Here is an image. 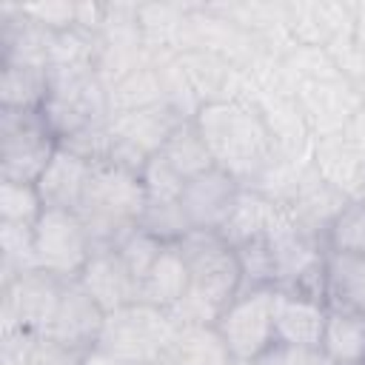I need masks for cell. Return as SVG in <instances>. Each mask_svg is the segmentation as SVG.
Listing matches in <instances>:
<instances>
[{
	"instance_id": "7",
	"label": "cell",
	"mask_w": 365,
	"mask_h": 365,
	"mask_svg": "<svg viewBox=\"0 0 365 365\" xmlns=\"http://www.w3.org/2000/svg\"><path fill=\"white\" fill-rule=\"evenodd\" d=\"M220 331L231 359L237 365L254 362L259 354H265L274 342V288H254L240 291L234 302L220 314L214 322Z\"/></svg>"
},
{
	"instance_id": "4",
	"label": "cell",
	"mask_w": 365,
	"mask_h": 365,
	"mask_svg": "<svg viewBox=\"0 0 365 365\" xmlns=\"http://www.w3.org/2000/svg\"><path fill=\"white\" fill-rule=\"evenodd\" d=\"M40 111L60 143L74 131L111 117L108 86L100 80L94 66L48 68V97Z\"/></svg>"
},
{
	"instance_id": "34",
	"label": "cell",
	"mask_w": 365,
	"mask_h": 365,
	"mask_svg": "<svg viewBox=\"0 0 365 365\" xmlns=\"http://www.w3.org/2000/svg\"><path fill=\"white\" fill-rule=\"evenodd\" d=\"M137 228H143L145 234H151L163 245H177L185 234L194 231V225H191V220H188V214H185L180 200H171V202L145 200V208L140 214Z\"/></svg>"
},
{
	"instance_id": "10",
	"label": "cell",
	"mask_w": 365,
	"mask_h": 365,
	"mask_svg": "<svg viewBox=\"0 0 365 365\" xmlns=\"http://www.w3.org/2000/svg\"><path fill=\"white\" fill-rule=\"evenodd\" d=\"M182 123L168 106L160 108H145V111H125V114H111L108 128H111V154L106 163H114L120 168H128L134 174L143 171L148 157H154L174 125Z\"/></svg>"
},
{
	"instance_id": "27",
	"label": "cell",
	"mask_w": 365,
	"mask_h": 365,
	"mask_svg": "<svg viewBox=\"0 0 365 365\" xmlns=\"http://www.w3.org/2000/svg\"><path fill=\"white\" fill-rule=\"evenodd\" d=\"M80 356L34 331H3L0 365H71Z\"/></svg>"
},
{
	"instance_id": "46",
	"label": "cell",
	"mask_w": 365,
	"mask_h": 365,
	"mask_svg": "<svg viewBox=\"0 0 365 365\" xmlns=\"http://www.w3.org/2000/svg\"><path fill=\"white\" fill-rule=\"evenodd\" d=\"M154 365H191V362H188V359H182L177 351H171V348H168V354H163Z\"/></svg>"
},
{
	"instance_id": "19",
	"label": "cell",
	"mask_w": 365,
	"mask_h": 365,
	"mask_svg": "<svg viewBox=\"0 0 365 365\" xmlns=\"http://www.w3.org/2000/svg\"><path fill=\"white\" fill-rule=\"evenodd\" d=\"M328 305L311 297L274 288V334L277 342L319 348L325 331Z\"/></svg>"
},
{
	"instance_id": "8",
	"label": "cell",
	"mask_w": 365,
	"mask_h": 365,
	"mask_svg": "<svg viewBox=\"0 0 365 365\" xmlns=\"http://www.w3.org/2000/svg\"><path fill=\"white\" fill-rule=\"evenodd\" d=\"M37 265L60 279H80L86 262L91 259V237L77 211L46 208L34 225Z\"/></svg>"
},
{
	"instance_id": "43",
	"label": "cell",
	"mask_w": 365,
	"mask_h": 365,
	"mask_svg": "<svg viewBox=\"0 0 365 365\" xmlns=\"http://www.w3.org/2000/svg\"><path fill=\"white\" fill-rule=\"evenodd\" d=\"M342 137H345V140L365 157V103L359 106V111L354 114V120L348 123V128L342 131Z\"/></svg>"
},
{
	"instance_id": "15",
	"label": "cell",
	"mask_w": 365,
	"mask_h": 365,
	"mask_svg": "<svg viewBox=\"0 0 365 365\" xmlns=\"http://www.w3.org/2000/svg\"><path fill=\"white\" fill-rule=\"evenodd\" d=\"M80 282L106 314L120 311L131 302H140V282L128 271L117 248H97L86 262Z\"/></svg>"
},
{
	"instance_id": "3",
	"label": "cell",
	"mask_w": 365,
	"mask_h": 365,
	"mask_svg": "<svg viewBox=\"0 0 365 365\" xmlns=\"http://www.w3.org/2000/svg\"><path fill=\"white\" fill-rule=\"evenodd\" d=\"M145 200L148 197L140 174L114 163L94 165L83 202L77 208L91 237V248H117L137 228Z\"/></svg>"
},
{
	"instance_id": "17",
	"label": "cell",
	"mask_w": 365,
	"mask_h": 365,
	"mask_svg": "<svg viewBox=\"0 0 365 365\" xmlns=\"http://www.w3.org/2000/svg\"><path fill=\"white\" fill-rule=\"evenodd\" d=\"M0 66L48 68V31L23 11V3H0Z\"/></svg>"
},
{
	"instance_id": "6",
	"label": "cell",
	"mask_w": 365,
	"mask_h": 365,
	"mask_svg": "<svg viewBox=\"0 0 365 365\" xmlns=\"http://www.w3.org/2000/svg\"><path fill=\"white\" fill-rule=\"evenodd\" d=\"M57 145L43 111L0 108V180L37 182Z\"/></svg>"
},
{
	"instance_id": "25",
	"label": "cell",
	"mask_w": 365,
	"mask_h": 365,
	"mask_svg": "<svg viewBox=\"0 0 365 365\" xmlns=\"http://www.w3.org/2000/svg\"><path fill=\"white\" fill-rule=\"evenodd\" d=\"M188 265L177 245H165L140 282V302L171 311L188 294Z\"/></svg>"
},
{
	"instance_id": "21",
	"label": "cell",
	"mask_w": 365,
	"mask_h": 365,
	"mask_svg": "<svg viewBox=\"0 0 365 365\" xmlns=\"http://www.w3.org/2000/svg\"><path fill=\"white\" fill-rule=\"evenodd\" d=\"M271 134V143H274V154L279 157H314V134L299 111V103L288 94H277V97H268L262 103L254 106Z\"/></svg>"
},
{
	"instance_id": "31",
	"label": "cell",
	"mask_w": 365,
	"mask_h": 365,
	"mask_svg": "<svg viewBox=\"0 0 365 365\" xmlns=\"http://www.w3.org/2000/svg\"><path fill=\"white\" fill-rule=\"evenodd\" d=\"M328 305H345L365 314V257L328 251Z\"/></svg>"
},
{
	"instance_id": "5",
	"label": "cell",
	"mask_w": 365,
	"mask_h": 365,
	"mask_svg": "<svg viewBox=\"0 0 365 365\" xmlns=\"http://www.w3.org/2000/svg\"><path fill=\"white\" fill-rule=\"evenodd\" d=\"M177 331L180 325L171 319L168 311L148 302H131L120 311L106 314L94 348H103L134 365H154L163 354H168Z\"/></svg>"
},
{
	"instance_id": "16",
	"label": "cell",
	"mask_w": 365,
	"mask_h": 365,
	"mask_svg": "<svg viewBox=\"0 0 365 365\" xmlns=\"http://www.w3.org/2000/svg\"><path fill=\"white\" fill-rule=\"evenodd\" d=\"M348 202L351 200L342 191H336L334 185H328L317 174V168H314L308 174V180L299 185V191L282 208H285L291 225H297L299 231H305V234H311V237H317V240L325 242L328 228L334 225V220L342 214V208Z\"/></svg>"
},
{
	"instance_id": "44",
	"label": "cell",
	"mask_w": 365,
	"mask_h": 365,
	"mask_svg": "<svg viewBox=\"0 0 365 365\" xmlns=\"http://www.w3.org/2000/svg\"><path fill=\"white\" fill-rule=\"evenodd\" d=\"M80 365H134V362H125V359H120V356H114L103 348H91L80 356Z\"/></svg>"
},
{
	"instance_id": "9",
	"label": "cell",
	"mask_w": 365,
	"mask_h": 365,
	"mask_svg": "<svg viewBox=\"0 0 365 365\" xmlns=\"http://www.w3.org/2000/svg\"><path fill=\"white\" fill-rule=\"evenodd\" d=\"M68 279H60L43 268H34L23 277H17L9 285H0V322L3 331H34L46 334L63 288Z\"/></svg>"
},
{
	"instance_id": "24",
	"label": "cell",
	"mask_w": 365,
	"mask_h": 365,
	"mask_svg": "<svg viewBox=\"0 0 365 365\" xmlns=\"http://www.w3.org/2000/svg\"><path fill=\"white\" fill-rule=\"evenodd\" d=\"M319 348L334 365H365V314L345 305H328Z\"/></svg>"
},
{
	"instance_id": "35",
	"label": "cell",
	"mask_w": 365,
	"mask_h": 365,
	"mask_svg": "<svg viewBox=\"0 0 365 365\" xmlns=\"http://www.w3.org/2000/svg\"><path fill=\"white\" fill-rule=\"evenodd\" d=\"M234 251H237V262L242 271V291L277 288V262H274L271 237L248 240V242L237 245Z\"/></svg>"
},
{
	"instance_id": "23",
	"label": "cell",
	"mask_w": 365,
	"mask_h": 365,
	"mask_svg": "<svg viewBox=\"0 0 365 365\" xmlns=\"http://www.w3.org/2000/svg\"><path fill=\"white\" fill-rule=\"evenodd\" d=\"M314 168L348 200H359L365 191V157L342 134L319 137L314 143Z\"/></svg>"
},
{
	"instance_id": "1",
	"label": "cell",
	"mask_w": 365,
	"mask_h": 365,
	"mask_svg": "<svg viewBox=\"0 0 365 365\" xmlns=\"http://www.w3.org/2000/svg\"><path fill=\"white\" fill-rule=\"evenodd\" d=\"M188 265V294L168 311L177 325H214L242 291L237 251L220 231H191L177 242Z\"/></svg>"
},
{
	"instance_id": "29",
	"label": "cell",
	"mask_w": 365,
	"mask_h": 365,
	"mask_svg": "<svg viewBox=\"0 0 365 365\" xmlns=\"http://www.w3.org/2000/svg\"><path fill=\"white\" fill-rule=\"evenodd\" d=\"M48 97V68L0 66V108L40 111Z\"/></svg>"
},
{
	"instance_id": "13",
	"label": "cell",
	"mask_w": 365,
	"mask_h": 365,
	"mask_svg": "<svg viewBox=\"0 0 365 365\" xmlns=\"http://www.w3.org/2000/svg\"><path fill=\"white\" fill-rule=\"evenodd\" d=\"M285 9L297 46L331 48L354 37V3L348 0H288Z\"/></svg>"
},
{
	"instance_id": "39",
	"label": "cell",
	"mask_w": 365,
	"mask_h": 365,
	"mask_svg": "<svg viewBox=\"0 0 365 365\" xmlns=\"http://www.w3.org/2000/svg\"><path fill=\"white\" fill-rule=\"evenodd\" d=\"M140 180H143L145 197H148V200H160V202L180 200V197H182V188H185V180H182L160 154L148 157V163H145L143 171H140Z\"/></svg>"
},
{
	"instance_id": "12",
	"label": "cell",
	"mask_w": 365,
	"mask_h": 365,
	"mask_svg": "<svg viewBox=\"0 0 365 365\" xmlns=\"http://www.w3.org/2000/svg\"><path fill=\"white\" fill-rule=\"evenodd\" d=\"M103 322H106V311L97 305V299L83 288L80 279H68L46 336L63 345L66 351L83 356L97 345Z\"/></svg>"
},
{
	"instance_id": "22",
	"label": "cell",
	"mask_w": 365,
	"mask_h": 365,
	"mask_svg": "<svg viewBox=\"0 0 365 365\" xmlns=\"http://www.w3.org/2000/svg\"><path fill=\"white\" fill-rule=\"evenodd\" d=\"M185 80L191 91L197 94L200 106L211 103H225L240 97V68L231 66L228 60L211 54V51H180L177 54Z\"/></svg>"
},
{
	"instance_id": "28",
	"label": "cell",
	"mask_w": 365,
	"mask_h": 365,
	"mask_svg": "<svg viewBox=\"0 0 365 365\" xmlns=\"http://www.w3.org/2000/svg\"><path fill=\"white\" fill-rule=\"evenodd\" d=\"M185 182L194 180L197 174L214 168V157L205 145V140L197 131L194 120H182L174 125V131L168 134V140L163 143V148L157 151Z\"/></svg>"
},
{
	"instance_id": "38",
	"label": "cell",
	"mask_w": 365,
	"mask_h": 365,
	"mask_svg": "<svg viewBox=\"0 0 365 365\" xmlns=\"http://www.w3.org/2000/svg\"><path fill=\"white\" fill-rule=\"evenodd\" d=\"M108 120H111V117H108ZM108 120H103V123H91V125L74 131L71 137L60 140V145L68 148L71 154L83 157V160L91 163V165L106 163L108 154H111V128H108Z\"/></svg>"
},
{
	"instance_id": "20",
	"label": "cell",
	"mask_w": 365,
	"mask_h": 365,
	"mask_svg": "<svg viewBox=\"0 0 365 365\" xmlns=\"http://www.w3.org/2000/svg\"><path fill=\"white\" fill-rule=\"evenodd\" d=\"M91 171H94L91 163H86L83 157H77L68 148L57 145L51 163L46 165V171L34 182L37 191H40L43 205L54 208V211H77L80 202H83V194H86Z\"/></svg>"
},
{
	"instance_id": "26",
	"label": "cell",
	"mask_w": 365,
	"mask_h": 365,
	"mask_svg": "<svg viewBox=\"0 0 365 365\" xmlns=\"http://www.w3.org/2000/svg\"><path fill=\"white\" fill-rule=\"evenodd\" d=\"M185 11H188V3H140L137 9L140 34L151 57L180 51Z\"/></svg>"
},
{
	"instance_id": "33",
	"label": "cell",
	"mask_w": 365,
	"mask_h": 365,
	"mask_svg": "<svg viewBox=\"0 0 365 365\" xmlns=\"http://www.w3.org/2000/svg\"><path fill=\"white\" fill-rule=\"evenodd\" d=\"M171 351L191 365H237L214 325H180Z\"/></svg>"
},
{
	"instance_id": "18",
	"label": "cell",
	"mask_w": 365,
	"mask_h": 365,
	"mask_svg": "<svg viewBox=\"0 0 365 365\" xmlns=\"http://www.w3.org/2000/svg\"><path fill=\"white\" fill-rule=\"evenodd\" d=\"M288 222V214L279 202L268 200L265 194L254 191V188H242L228 220L220 228V237L237 248L248 240H259V237H274L282 225Z\"/></svg>"
},
{
	"instance_id": "40",
	"label": "cell",
	"mask_w": 365,
	"mask_h": 365,
	"mask_svg": "<svg viewBox=\"0 0 365 365\" xmlns=\"http://www.w3.org/2000/svg\"><path fill=\"white\" fill-rule=\"evenodd\" d=\"M163 242L154 240L151 234H145L143 228H134L120 245H117V254L123 257V262L128 265V271L137 277V282H143V277L148 274V268L154 265V259L163 254Z\"/></svg>"
},
{
	"instance_id": "14",
	"label": "cell",
	"mask_w": 365,
	"mask_h": 365,
	"mask_svg": "<svg viewBox=\"0 0 365 365\" xmlns=\"http://www.w3.org/2000/svg\"><path fill=\"white\" fill-rule=\"evenodd\" d=\"M242 185L222 168H208L185 182L182 188V208L197 231H220L228 220Z\"/></svg>"
},
{
	"instance_id": "32",
	"label": "cell",
	"mask_w": 365,
	"mask_h": 365,
	"mask_svg": "<svg viewBox=\"0 0 365 365\" xmlns=\"http://www.w3.org/2000/svg\"><path fill=\"white\" fill-rule=\"evenodd\" d=\"M40 268L34 251V225L0 222V285Z\"/></svg>"
},
{
	"instance_id": "41",
	"label": "cell",
	"mask_w": 365,
	"mask_h": 365,
	"mask_svg": "<svg viewBox=\"0 0 365 365\" xmlns=\"http://www.w3.org/2000/svg\"><path fill=\"white\" fill-rule=\"evenodd\" d=\"M248 365H334L322 348H308V345H288V342H274L265 354H259Z\"/></svg>"
},
{
	"instance_id": "2",
	"label": "cell",
	"mask_w": 365,
	"mask_h": 365,
	"mask_svg": "<svg viewBox=\"0 0 365 365\" xmlns=\"http://www.w3.org/2000/svg\"><path fill=\"white\" fill-rule=\"evenodd\" d=\"M194 123L214 157V165L228 171L242 188H248L274 160L271 134L251 103L225 100L202 106Z\"/></svg>"
},
{
	"instance_id": "30",
	"label": "cell",
	"mask_w": 365,
	"mask_h": 365,
	"mask_svg": "<svg viewBox=\"0 0 365 365\" xmlns=\"http://www.w3.org/2000/svg\"><path fill=\"white\" fill-rule=\"evenodd\" d=\"M165 106L163 83L160 74L151 63L134 68L114 86H108V108L111 114H125V111H145V108H160Z\"/></svg>"
},
{
	"instance_id": "45",
	"label": "cell",
	"mask_w": 365,
	"mask_h": 365,
	"mask_svg": "<svg viewBox=\"0 0 365 365\" xmlns=\"http://www.w3.org/2000/svg\"><path fill=\"white\" fill-rule=\"evenodd\" d=\"M354 43L365 54V0L354 3Z\"/></svg>"
},
{
	"instance_id": "36",
	"label": "cell",
	"mask_w": 365,
	"mask_h": 365,
	"mask_svg": "<svg viewBox=\"0 0 365 365\" xmlns=\"http://www.w3.org/2000/svg\"><path fill=\"white\" fill-rule=\"evenodd\" d=\"M46 205L34 182H11L0 180V222L37 225Z\"/></svg>"
},
{
	"instance_id": "42",
	"label": "cell",
	"mask_w": 365,
	"mask_h": 365,
	"mask_svg": "<svg viewBox=\"0 0 365 365\" xmlns=\"http://www.w3.org/2000/svg\"><path fill=\"white\" fill-rule=\"evenodd\" d=\"M23 11L46 31H63L77 26V3L46 0V3H23Z\"/></svg>"
},
{
	"instance_id": "37",
	"label": "cell",
	"mask_w": 365,
	"mask_h": 365,
	"mask_svg": "<svg viewBox=\"0 0 365 365\" xmlns=\"http://www.w3.org/2000/svg\"><path fill=\"white\" fill-rule=\"evenodd\" d=\"M325 248L331 254H348V257H365V205L351 200L342 214L334 220L325 237Z\"/></svg>"
},
{
	"instance_id": "47",
	"label": "cell",
	"mask_w": 365,
	"mask_h": 365,
	"mask_svg": "<svg viewBox=\"0 0 365 365\" xmlns=\"http://www.w3.org/2000/svg\"><path fill=\"white\" fill-rule=\"evenodd\" d=\"M356 202H362V205H365V191H362V194H359V200H356Z\"/></svg>"
},
{
	"instance_id": "11",
	"label": "cell",
	"mask_w": 365,
	"mask_h": 365,
	"mask_svg": "<svg viewBox=\"0 0 365 365\" xmlns=\"http://www.w3.org/2000/svg\"><path fill=\"white\" fill-rule=\"evenodd\" d=\"M294 100L299 103V111L314 134L319 137H334L348 128L359 106L365 103V88L348 77H328V80H314L302 83L294 91Z\"/></svg>"
}]
</instances>
